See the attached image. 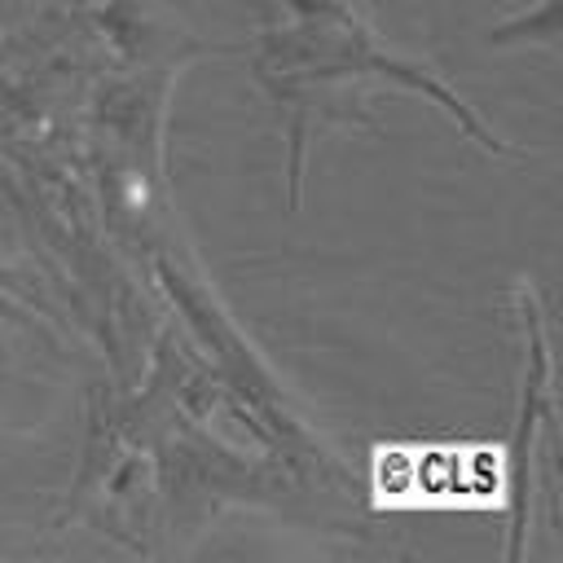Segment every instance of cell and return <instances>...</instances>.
Instances as JSON below:
<instances>
[{"instance_id":"cell-1","label":"cell","mask_w":563,"mask_h":563,"mask_svg":"<svg viewBox=\"0 0 563 563\" xmlns=\"http://www.w3.org/2000/svg\"><path fill=\"white\" fill-rule=\"evenodd\" d=\"M554 22H559V0H541L537 13H523L506 26H493L488 31V44H510V40H554Z\"/></svg>"}]
</instances>
